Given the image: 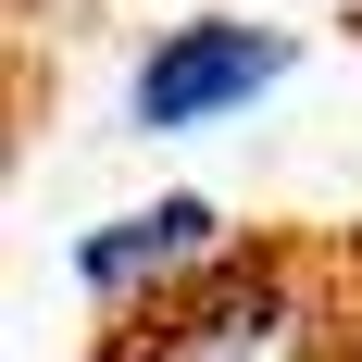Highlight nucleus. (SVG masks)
Here are the masks:
<instances>
[{
	"label": "nucleus",
	"instance_id": "nucleus-1",
	"mask_svg": "<svg viewBox=\"0 0 362 362\" xmlns=\"http://www.w3.org/2000/svg\"><path fill=\"white\" fill-rule=\"evenodd\" d=\"M150 362H337L325 300L300 262H238L187 275L175 300H150Z\"/></svg>",
	"mask_w": 362,
	"mask_h": 362
},
{
	"label": "nucleus",
	"instance_id": "nucleus-2",
	"mask_svg": "<svg viewBox=\"0 0 362 362\" xmlns=\"http://www.w3.org/2000/svg\"><path fill=\"white\" fill-rule=\"evenodd\" d=\"M300 75V37L288 25H250V13H187L138 50L125 75V112H138L150 138H200V125H238L250 100H275Z\"/></svg>",
	"mask_w": 362,
	"mask_h": 362
},
{
	"label": "nucleus",
	"instance_id": "nucleus-3",
	"mask_svg": "<svg viewBox=\"0 0 362 362\" xmlns=\"http://www.w3.org/2000/svg\"><path fill=\"white\" fill-rule=\"evenodd\" d=\"M213 262H225V200H200V187H163L138 213L75 225V288L100 300V313H150V300H175Z\"/></svg>",
	"mask_w": 362,
	"mask_h": 362
}]
</instances>
